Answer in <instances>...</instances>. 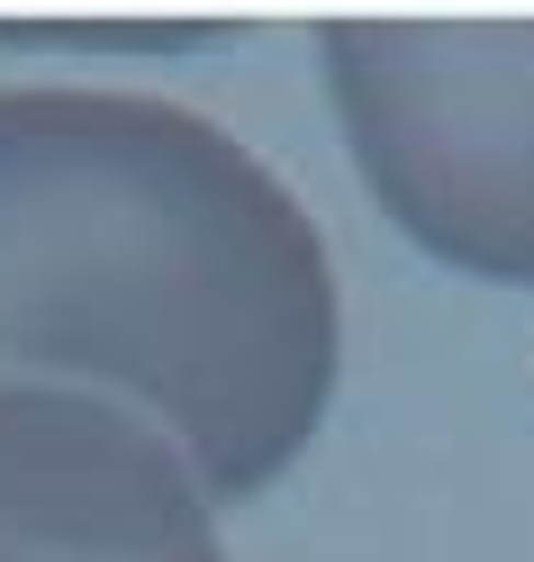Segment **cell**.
Listing matches in <instances>:
<instances>
[{
    "label": "cell",
    "instance_id": "obj_2",
    "mask_svg": "<svg viewBox=\"0 0 534 562\" xmlns=\"http://www.w3.org/2000/svg\"><path fill=\"white\" fill-rule=\"evenodd\" d=\"M317 74L380 218L453 272L534 291V19H336Z\"/></svg>",
    "mask_w": 534,
    "mask_h": 562
},
{
    "label": "cell",
    "instance_id": "obj_3",
    "mask_svg": "<svg viewBox=\"0 0 534 562\" xmlns=\"http://www.w3.org/2000/svg\"><path fill=\"white\" fill-rule=\"evenodd\" d=\"M0 562H227V544L146 417L0 381Z\"/></svg>",
    "mask_w": 534,
    "mask_h": 562
},
{
    "label": "cell",
    "instance_id": "obj_1",
    "mask_svg": "<svg viewBox=\"0 0 534 562\" xmlns=\"http://www.w3.org/2000/svg\"><path fill=\"white\" fill-rule=\"evenodd\" d=\"M0 381L91 391L208 499H254L336 408V255L291 182L182 100L0 82Z\"/></svg>",
    "mask_w": 534,
    "mask_h": 562
}]
</instances>
